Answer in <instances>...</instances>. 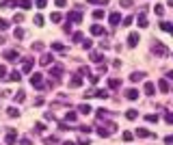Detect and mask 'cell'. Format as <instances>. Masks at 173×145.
Returning a JSON list of instances; mask_svg holds the SVG:
<instances>
[{"label":"cell","mask_w":173,"mask_h":145,"mask_svg":"<svg viewBox=\"0 0 173 145\" xmlns=\"http://www.w3.org/2000/svg\"><path fill=\"white\" fill-rule=\"evenodd\" d=\"M152 52H154L156 56H160V58H165V56L169 54V50H167V46H165L162 41H154V44H152Z\"/></svg>","instance_id":"obj_1"},{"label":"cell","mask_w":173,"mask_h":145,"mask_svg":"<svg viewBox=\"0 0 173 145\" xmlns=\"http://www.w3.org/2000/svg\"><path fill=\"white\" fill-rule=\"evenodd\" d=\"M4 143H7V145H15V143H17V130H15V128H9V130H7Z\"/></svg>","instance_id":"obj_2"},{"label":"cell","mask_w":173,"mask_h":145,"mask_svg":"<svg viewBox=\"0 0 173 145\" xmlns=\"http://www.w3.org/2000/svg\"><path fill=\"white\" fill-rule=\"evenodd\" d=\"M67 22L80 24V22H82V13H80V11H69V13H67Z\"/></svg>","instance_id":"obj_3"},{"label":"cell","mask_w":173,"mask_h":145,"mask_svg":"<svg viewBox=\"0 0 173 145\" xmlns=\"http://www.w3.org/2000/svg\"><path fill=\"white\" fill-rule=\"evenodd\" d=\"M30 85L37 87V89H41L43 87V74H33L30 76Z\"/></svg>","instance_id":"obj_4"},{"label":"cell","mask_w":173,"mask_h":145,"mask_svg":"<svg viewBox=\"0 0 173 145\" xmlns=\"http://www.w3.org/2000/svg\"><path fill=\"white\" fill-rule=\"evenodd\" d=\"M50 76H54V80H58L63 76V65H50Z\"/></svg>","instance_id":"obj_5"},{"label":"cell","mask_w":173,"mask_h":145,"mask_svg":"<svg viewBox=\"0 0 173 145\" xmlns=\"http://www.w3.org/2000/svg\"><path fill=\"white\" fill-rule=\"evenodd\" d=\"M69 87H72V89H78V87H82V76H80V74H74V76L69 78Z\"/></svg>","instance_id":"obj_6"},{"label":"cell","mask_w":173,"mask_h":145,"mask_svg":"<svg viewBox=\"0 0 173 145\" xmlns=\"http://www.w3.org/2000/svg\"><path fill=\"white\" fill-rule=\"evenodd\" d=\"M136 22H138V28H147V26H149V22H147V15H145V9H143V11L138 13Z\"/></svg>","instance_id":"obj_7"},{"label":"cell","mask_w":173,"mask_h":145,"mask_svg":"<svg viewBox=\"0 0 173 145\" xmlns=\"http://www.w3.org/2000/svg\"><path fill=\"white\" fill-rule=\"evenodd\" d=\"M52 61H54V56H52V54H41V56H39V65H43V67H50V65H52Z\"/></svg>","instance_id":"obj_8"},{"label":"cell","mask_w":173,"mask_h":145,"mask_svg":"<svg viewBox=\"0 0 173 145\" xmlns=\"http://www.w3.org/2000/svg\"><path fill=\"white\" fill-rule=\"evenodd\" d=\"M108 22H110V26H119V24H121V13H117V11L110 13V15H108Z\"/></svg>","instance_id":"obj_9"},{"label":"cell","mask_w":173,"mask_h":145,"mask_svg":"<svg viewBox=\"0 0 173 145\" xmlns=\"http://www.w3.org/2000/svg\"><path fill=\"white\" fill-rule=\"evenodd\" d=\"M138 41H141L138 33H130V35H128V46H130V48H134V46H136Z\"/></svg>","instance_id":"obj_10"},{"label":"cell","mask_w":173,"mask_h":145,"mask_svg":"<svg viewBox=\"0 0 173 145\" xmlns=\"http://www.w3.org/2000/svg\"><path fill=\"white\" fill-rule=\"evenodd\" d=\"M4 58H7V61H17L20 54H17V50H7V52H4Z\"/></svg>","instance_id":"obj_11"},{"label":"cell","mask_w":173,"mask_h":145,"mask_svg":"<svg viewBox=\"0 0 173 145\" xmlns=\"http://www.w3.org/2000/svg\"><path fill=\"white\" fill-rule=\"evenodd\" d=\"M91 35H95V37H97V35H104V26H102V24H93V26H91Z\"/></svg>","instance_id":"obj_12"},{"label":"cell","mask_w":173,"mask_h":145,"mask_svg":"<svg viewBox=\"0 0 173 145\" xmlns=\"http://www.w3.org/2000/svg\"><path fill=\"white\" fill-rule=\"evenodd\" d=\"M30 69H33V58H24V61H22V72L28 74Z\"/></svg>","instance_id":"obj_13"},{"label":"cell","mask_w":173,"mask_h":145,"mask_svg":"<svg viewBox=\"0 0 173 145\" xmlns=\"http://www.w3.org/2000/svg\"><path fill=\"white\" fill-rule=\"evenodd\" d=\"M143 78H145L143 72H132V74H130V80H132V82H138V80H143Z\"/></svg>","instance_id":"obj_14"},{"label":"cell","mask_w":173,"mask_h":145,"mask_svg":"<svg viewBox=\"0 0 173 145\" xmlns=\"http://www.w3.org/2000/svg\"><path fill=\"white\" fill-rule=\"evenodd\" d=\"M158 89H160L162 93H169V80H165V78L158 80Z\"/></svg>","instance_id":"obj_15"},{"label":"cell","mask_w":173,"mask_h":145,"mask_svg":"<svg viewBox=\"0 0 173 145\" xmlns=\"http://www.w3.org/2000/svg\"><path fill=\"white\" fill-rule=\"evenodd\" d=\"M143 91H145L147 96H154V91H156V85H154V82H145V87H143Z\"/></svg>","instance_id":"obj_16"},{"label":"cell","mask_w":173,"mask_h":145,"mask_svg":"<svg viewBox=\"0 0 173 145\" xmlns=\"http://www.w3.org/2000/svg\"><path fill=\"white\" fill-rule=\"evenodd\" d=\"M108 87H110V89H119V87H121V80H119V78H108Z\"/></svg>","instance_id":"obj_17"},{"label":"cell","mask_w":173,"mask_h":145,"mask_svg":"<svg viewBox=\"0 0 173 145\" xmlns=\"http://www.w3.org/2000/svg\"><path fill=\"white\" fill-rule=\"evenodd\" d=\"M136 137H141V139H145V137H154L149 130H145V128H136Z\"/></svg>","instance_id":"obj_18"},{"label":"cell","mask_w":173,"mask_h":145,"mask_svg":"<svg viewBox=\"0 0 173 145\" xmlns=\"http://www.w3.org/2000/svg\"><path fill=\"white\" fill-rule=\"evenodd\" d=\"M30 0H15V7H20V9H30Z\"/></svg>","instance_id":"obj_19"},{"label":"cell","mask_w":173,"mask_h":145,"mask_svg":"<svg viewBox=\"0 0 173 145\" xmlns=\"http://www.w3.org/2000/svg\"><path fill=\"white\" fill-rule=\"evenodd\" d=\"M126 117H128L130 121H134V119L138 117V110H134V108H128V110H126Z\"/></svg>","instance_id":"obj_20"},{"label":"cell","mask_w":173,"mask_h":145,"mask_svg":"<svg viewBox=\"0 0 173 145\" xmlns=\"http://www.w3.org/2000/svg\"><path fill=\"white\" fill-rule=\"evenodd\" d=\"M7 78H9V80H11V82H20V78H22V76H20V72H17V69H15V72H11V74H9V76H7Z\"/></svg>","instance_id":"obj_21"},{"label":"cell","mask_w":173,"mask_h":145,"mask_svg":"<svg viewBox=\"0 0 173 145\" xmlns=\"http://www.w3.org/2000/svg\"><path fill=\"white\" fill-rule=\"evenodd\" d=\"M7 115H9V117H20L17 106H9V108H7Z\"/></svg>","instance_id":"obj_22"},{"label":"cell","mask_w":173,"mask_h":145,"mask_svg":"<svg viewBox=\"0 0 173 145\" xmlns=\"http://www.w3.org/2000/svg\"><path fill=\"white\" fill-rule=\"evenodd\" d=\"M126 97H128V100H132V102H134V100H136V97H138V91H136V89H128V91H126Z\"/></svg>","instance_id":"obj_23"},{"label":"cell","mask_w":173,"mask_h":145,"mask_svg":"<svg viewBox=\"0 0 173 145\" xmlns=\"http://www.w3.org/2000/svg\"><path fill=\"white\" fill-rule=\"evenodd\" d=\"M35 132H37V134H43V132H45V124H43V121H37V124H35Z\"/></svg>","instance_id":"obj_24"},{"label":"cell","mask_w":173,"mask_h":145,"mask_svg":"<svg viewBox=\"0 0 173 145\" xmlns=\"http://www.w3.org/2000/svg\"><path fill=\"white\" fill-rule=\"evenodd\" d=\"M0 7H2V9H13V7H15V0H2Z\"/></svg>","instance_id":"obj_25"},{"label":"cell","mask_w":173,"mask_h":145,"mask_svg":"<svg viewBox=\"0 0 173 145\" xmlns=\"http://www.w3.org/2000/svg\"><path fill=\"white\" fill-rule=\"evenodd\" d=\"M91 61H93V63H102V61H104V56H102L100 52H91Z\"/></svg>","instance_id":"obj_26"},{"label":"cell","mask_w":173,"mask_h":145,"mask_svg":"<svg viewBox=\"0 0 173 145\" xmlns=\"http://www.w3.org/2000/svg\"><path fill=\"white\" fill-rule=\"evenodd\" d=\"M160 28H162L165 33H173V24H171V22H162V24H160Z\"/></svg>","instance_id":"obj_27"},{"label":"cell","mask_w":173,"mask_h":145,"mask_svg":"<svg viewBox=\"0 0 173 145\" xmlns=\"http://www.w3.org/2000/svg\"><path fill=\"white\" fill-rule=\"evenodd\" d=\"M78 110H80V113H82V115H89V113H91V110H93V108H91V106H89V104H80V106H78Z\"/></svg>","instance_id":"obj_28"},{"label":"cell","mask_w":173,"mask_h":145,"mask_svg":"<svg viewBox=\"0 0 173 145\" xmlns=\"http://www.w3.org/2000/svg\"><path fill=\"white\" fill-rule=\"evenodd\" d=\"M43 143H45V145H56V143H58V139L52 134V137H45V139H43Z\"/></svg>","instance_id":"obj_29"},{"label":"cell","mask_w":173,"mask_h":145,"mask_svg":"<svg viewBox=\"0 0 173 145\" xmlns=\"http://www.w3.org/2000/svg\"><path fill=\"white\" fill-rule=\"evenodd\" d=\"M93 96L100 97V100H106V97H108V93H106V91H102V89H97V91H93Z\"/></svg>","instance_id":"obj_30"},{"label":"cell","mask_w":173,"mask_h":145,"mask_svg":"<svg viewBox=\"0 0 173 145\" xmlns=\"http://www.w3.org/2000/svg\"><path fill=\"white\" fill-rule=\"evenodd\" d=\"M13 100H15L17 104H20V102H24V100H26V96H24V91H17V93L13 96Z\"/></svg>","instance_id":"obj_31"},{"label":"cell","mask_w":173,"mask_h":145,"mask_svg":"<svg viewBox=\"0 0 173 145\" xmlns=\"http://www.w3.org/2000/svg\"><path fill=\"white\" fill-rule=\"evenodd\" d=\"M104 128H106V130H108L110 134H113V132H117V126H115L113 121H108V124H104Z\"/></svg>","instance_id":"obj_32"},{"label":"cell","mask_w":173,"mask_h":145,"mask_svg":"<svg viewBox=\"0 0 173 145\" xmlns=\"http://www.w3.org/2000/svg\"><path fill=\"white\" fill-rule=\"evenodd\" d=\"M50 20H52L54 24H58V22L63 20V15H61V13H52V15H50Z\"/></svg>","instance_id":"obj_33"},{"label":"cell","mask_w":173,"mask_h":145,"mask_svg":"<svg viewBox=\"0 0 173 145\" xmlns=\"http://www.w3.org/2000/svg\"><path fill=\"white\" fill-rule=\"evenodd\" d=\"M52 50L54 52H65V46L63 44H52Z\"/></svg>","instance_id":"obj_34"},{"label":"cell","mask_w":173,"mask_h":145,"mask_svg":"<svg viewBox=\"0 0 173 145\" xmlns=\"http://www.w3.org/2000/svg\"><path fill=\"white\" fill-rule=\"evenodd\" d=\"M154 11H156V15H165V7H162V4H156Z\"/></svg>","instance_id":"obj_35"},{"label":"cell","mask_w":173,"mask_h":145,"mask_svg":"<svg viewBox=\"0 0 173 145\" xmlns=\"http://www.w3.org/2000/svg\"><path fill=\"white\" fill-rule=\"evenodd\" d=\"M93 17H95V20H102V17H104V11H102V9H95V11H93Z\"/></svg>","instance_id":"obj_36"},{"label":"cell","mask_w":173,"mask_h":145,"mask_svg":"<svg viewBox=\"0 0 173 145\" xmlns=\"http://www.w3.org/2000/svg\"><path fill=\"white\" fill-rule=\"evenodd\" d=\"M13 35H15V39H22V37H24V28H15Z\"/></svg>","instance_id":"obj_37"},{"label":"cell","mask_w":173,"mask_h":145,"mask_svg":"<svg viewBox=\"0 0 173 145\" xmlns=\"http://www.w3.org/2000/svg\"><path fill=\"white\" fill-rule=\"evenodd\" d=\"M65 119H67V121H76V113H74V110H67Z\"/></svg>","instance_id":"obj_38"},{"label":"cell","mask_w":173,"mask_h":145,"mask_svg":"<svg viewBox=\"0 0 173 145\" xmlns=\"http://www.w3.org/2000/svg\"><path fill=\"white\" fill-rule=\"evenodd\" d=\"M97 134H100V137H104V139H106V137H110V132H108L106 128H97Z\"/></svg>","instance_id":"obj_39"},{"label":"cell","mask_w":173,"mask_h":145,"mask_svg":"<svg viewBox=\"0 0 173 145\" xmlns=\"http://www.w3.org/2000/svg\"><path fill=\"white\" fill-rule=\"evenodd\" d=\"M132 22H134V17L128 15V17H124V24H121V26H132Z\"/></svg>","instance_id":"obj_40"},{"label":"cell","mask_w":173,"mask_h":145,"mask_svg":"<svg viewBox=\"0 0 173 145\" xmlns=\"http://www.w3.org/2000/svg\"><path fill=\"white\" fill-rule=\"evenodd\" d=\"M33 50H35V52H41V50H43V44H41V41H35V44H33Z\"/></svg>","instance_id":"obj_41"},{"label":"cell","mask_w":173,"mask_h":145,"mask_svg":"<svg viewBox=\"0 0 173 145\" xmlns=\"http://www.w3.org/2000/svg\"><path fill=\"white\" fill-rule=\"evenodd\" d=\"M119 4L128 9V7H132V4H134V0H119Z\"/></svg>","instance_id":"obj_42"},{"label":"cell","mask_w":173,"mask_h":145,"mask_svg":"<svg viewBox=\"0 0 173 145\" xmlns=\"http://www.w3.org/2000/svg\"><path fill=\"white\" fill-rule=\"evenodd\" d=\"M89 80H91V85H97V80H100V76H97V74H91V76H89Z\"/></svg>","instance_id":"obj_43"},{"label":"cell","mask_w":173,"mask_h":145,"mask_svg":"<svg viewBox=\"0 0 173 145\" xmlns=\"http://www.w3.org/2000/svg\"><path fill=\"white\" fill-rule=\"evenodd\" d=\"M145 119H147V121H149V124H156V121H158V115H147V117H145Z\"/></svg>","instance_id":"obj_44"},{"label":"cell","mask_w":173,"mask_h":145,"mask_svg":"<svg viewBox=\"0 0 173 145\" xmlns=\"http://www.w3.org/2000/svg\"><path fill=\"white\" fill-rule=\"evenodd\" d=\"M4 78H7V67L0 65V80H4Z\"/></svg>","instance_id":"obj_45"},{"label":"cell","mask_w":173,"mask_h":145,"mask_svg":"<svg viewBox=\"0 0 173 145\" xmlns=\"http://www.w3.org/2000/svg\"><path fill=\"white\" fill-rule=\"evenodd\" d=\"M7 28H9V22H7V20H2V17H0V30H7Z\"/></svg>","instance_id":"obj_46"},{"label":"cell","mask_w":173,"mask_h":145,"mask_svg":"<svg viewBox=\"0 0 173 145\" xmlns=\"http://www.w3.org/2000/svg\"><path fill=\"white\" fill-rule=\"evenodd\" d=\"M80 76H91V72H89V67H80V72H78Z\"/></svg>","instance_id":"obj_47"},{"label":"cell","mask_w":173,"mask_h":145,"mask_svg":"<svg viewBox=\"0 0 173 145\" xmlns=\"http://www.w3.org/2000/svg\"><path fill=\"white\" fill-rule=\"evenodd\" d=\"M121 137H124V141H132V139H134V134H132V132H124Z\"/></svg>","instance_id":"obj_48"},{"label":"cell","mask_w":173,"mask_h":145,"mask_svg":"<svg viewBox=\"0 0 173 145\" xmlns=\"http://www.w3.org/2000/svg\"><path fill=\"white\" fill-rule=\"evenodd\" d=\"M35 24H37V26H43V15H35Z\"/></svg>","instance_id":"obj_49"},{"label":"cell","mask_w":173,"mask_h":145,"mask_svg":"<svg viewBox=\"0 0 173 145\" xmlns=\"http://www.w3.org/2000/svg\"><path fill=\"white\" fill-rule=\"evenodd\" d=\"M22 20H24V15H22V13H15V15H13V22H15V24H17V22H22Z\"/></svg>","instance_id":"obj_50"},{"label":"cell","mask_w":173,"mask_h":145,"mask_svg":"<svg viewBox=\"0 0 173 145\" xmlns=\"http://www.w3.org/2000/svg\"><path fill=\"white\" fill-rule=\"evenodd\" d=\"M72 39H74V41H82V33H74Z\"/></svg>","instance_id":"obj_51"},{"label":"cell","mask_w":173,"mask_h":145,"mask_svg":"<svg viewBox=\"0 0 173 145\" xmlns=\"http://www.w3.org/2000/svg\"><path fill=\"white\" fill-rule=\"evenodd\" d=\"M17 145H33V141H30V139H26V137H24V139H20V143Z\"/></svg>","instance_id":"obj_52"},{"label":"cell","mask_w":173,"mask_h":145,"mask_svg":"<svg viewBox=\"0 0 173 145\" xmlns=\"http://www.w3.org/2000/svg\"><path fill=\"white\" fill-rule=\"evenodd\" d=\"M86 2H91V4H108V0H86Z\"/></svg>","instance_id":"obj_53"},{"label":"cell","mask_w":173,"mask_h":145,"mask_svg":"<svg viewBox=\"0 0 173 145\" xmlns=\"http://www.w3.org/2000/svg\"><path fill=\"white\" fill-rule=\"evenodd\" d=\"M165 121H167V124H173V113H167V115H165Z\"/></svg>","instance_id":"obj_54"},{"label":"cell","mask_w":173,"mask_h":145,"mask_svg":"<svg viewBox=\"0 0 173 145\" xmlns=\"http://www.w3.org/2000/svg\"><path fill=\"white\" fill-rule=\"evenodd\" d=\"M97 117L104 119V117H106V110H104V108H97Z\"/></svg>","instance_id":"obj_55"},{"label":"cell","mask_w":173,"mask_h":145,"mask_svg":"<svg viewBox=\"0 0 173 145\" xmlns=\"http://www.w3.org/2000/svg\"><path fill=\"white\" fill-rule=\"evenodd\" d=\"M78 145H89V139H86V137H80V139H78Z\"/></svg>","instance_id":"obj_56"},{"label":"cell","mask_w":173,"mask_h":145,"mask_svg":"<svg viewBox=\"0 0 173 145\" xmlns=\"http://www.w3.org/2000/svg\"><path fill=\"white\" fill-rule=\"evenodd\" d=\"M54 4H56V7H65V4H67V0H54Z\"/></svg>","instance_id":"obj_57"},{"label":"cell","mask_w":173,"mask_h":145,"mask_svg":"<svg viewBox=\"0 0 173 145\" xmlns=\"http://www.w3.org/2000/svg\"><path fill=\"white\" fill-rule=\"evenodd\" d=\"M78 130H80V132H86V134H89V132H91V128H89V126H80V128H78Z\"/></svg>","instance_id":"obj_58"},{"label":"cell","mask_w":173,"mask_h":145,"mask_svg":"<svg viewBox=\"0 0 173 145\" xmlns=\"http://www.w3.org/2000/svg\"><path fill=\"white\" fill-rule=\"evenodd\" d=\"M165 143H167V145H173V137H171V134H169V137H165Z\"/></svg>","instance_id":"obj_59"},{"label":"cell","mask_w":173,"mask_h":145,"mask_svg":"<svg viewBox=\"0 0 173 145\" xmlns=\"http://www.w3.org/2000/svg\"><path fill=\"white\" fill-rule=\"evenodd\" d=\"M45 7V0H37V9H43Z\"/></svg>","instance_id":"obj_60"},{"label":"cell","mask_w":173,"mask_h":145,"mask_svg":"<svg viewBox=\"0 0 173 145\" xmlns=\"http://www.w3.org/2000/svg\"><path fill=\"white\" fill-rule=\"evenodd\" d=\"M167 80H173V72H169V74H167Z\"/></svg>","instance_id":"obj_61"},{"label":"cell","mask_w":173,"mask_h":145,"mask_svg":"<svg viewBox=\"0 0 173 145\" xmlns=\"http://www.w3.org/2000/svg\"><path fill=\"white\" fill-rule=\"evenodd\" d=\"M61 145H76L74 141H65V143H61Z\"/></svg>","instance_id":"obj_62"},{"label":"cell","mask_w":173,"mask_h":145,"mask_svg":"<svg viewBox=\"0 0 173 145\" xmlns=\"http://www.w3.org/2000/svg\"><path fill=\"white\" fill-rule=\"evenodd\" d=\"M167 4H169V7H173V0H167Z\"/></svg>","instance_id":"obj_63"},{"label":"cell","mask_w":173,"mask_h":145,"mask_svg":"<svg viewBox=\"0 0 173 145\" xmlns=\"http://www.w3.org/2000/svg\"><path fill=\"white\" fill-rule=\"evenodd\" d=\"M0 44H4V37H2V35H0Z\"/></svg>","instance_id":"obj_64"}]
</instances>
